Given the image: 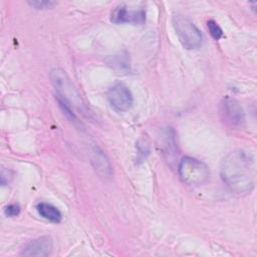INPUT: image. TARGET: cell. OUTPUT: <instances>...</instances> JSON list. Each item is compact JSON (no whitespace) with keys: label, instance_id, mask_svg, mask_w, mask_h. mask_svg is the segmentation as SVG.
<instances>
[{"label":"cell","instance_id":"obj_1","mask_svg":"<svg viewBox=\"0 0 257 257\" xmlns=\"http://www.w3.org/2000/svg\"><path fill=\"white\" fill-rule=\"evenodd\" d=\"M220 173L226 186L236 194H248L255 187V162L244 151L237 150L229 153L221 162Z\"/></svg>","mask_w":257,"mask_h":257},{"label":"cell","instance_id":"obj_2","mask_svg":"<svg viewBox=\"0 0 257 257\" xmlns=\"http://www.w3.org/2000/svg\"><path fill=\"white\" fill-rule=\"evenodd\" d=\"M179 176L188 186H201L205 184L210 177V170L208 166L192 157H184L178 166Z\"/></svg>","mask_w":257,"mask_h":257},{"label":"cell","instance_id":"obj_3","mask_svg":"<svg viewBox=\"0 0 257 257\" xmlns=\"http://www.w3.org/2000/svg\"><path fill=\"white\" fill-rule=\"evenodd\" d=\"M172 22L178 39L185 49L193 50L202 45L203 35L189 18L183 15H175Z\"/></svg>","mask_w":257,"mask_h":257},{"label":"cell","instance_id":"obj_4","mask_svg":"<svg viewBox=\"0 0 257 257\" xmlns=\"http://www.w3.org/2000/svg\"><path fill=\"white\" fill-rule=\"evenodd\" d=\"M106 96L110 106L118 112L127 111L134 103V97L131 90L121 82H116L110 86Z\"/></svg>","mask_w":257,"mask_h":257},{"label":"cell","instance_id":"obj_5","mask_svg":"<svg viewBox=\"0 0 257 257\" xmlns=\"http://www.w3.org/2000/svg\"><path fill=\"white\" fill-rule=\"evenodd\" d=\"M110 21L115 24L131 23L134 25H142L146 22V11L143 7L128 9L125 4H120L110 12Z\"/></svg>","mask_w":257,"mask_h":257},{"label":"cell","instance_id":"obj_6","mask_svg":"<svg viewBox=\"0 0 257 257\" xmlns=\"http://www.w3.org/2000/svg\"><path fill=\"white\" fill-rule=\"evenodd\" d=\"M221 114L224 120L232 126H242L245 122V113L239 102L231 97H225L221 102Z\"/></svg>","mask_w":257,"mask_h":257},{"label":"cell","instance_id":"obj_7","mask_svg":"<svg viewBox=\"0 0 257 257\" xmlns=\"http://www.w3.org/2000/svg\"><path fill=\"white\" fill-rule=\"evenodd\" d=\"M53 249V240L50 236H41L30 241L24 248L22 255L25 256H48Z\"/></svg>","mask_w":257,"mask_h":257},{"label":"cell","instance_id":"obj_8","mask_svg":"<svg viewBox=\"0 0 257 257\" xmlns=\"http://www.w3.org/2000/svg\"><path fill=\"white\" fill-rule=\"evenodd\" d=\"M91 164L95 172L102 178H110L112 174L111 165L105 154L97 147H93L91 151Z\"/></svg>","mask_w":257,"mask_h":257},{"label":"cell","instance_id":"obj_9","mask_svg":"<svg viewBox=\"0 0 257 257\" xmlns=\"http://www.w3.org/2000/svg\"><path fill=\"white\" fill-rule=\"evenodd\" d=\"M36 211L40 217L51 223H59L62 219L61 212L55 206L46 202L38 203L36 205Z\"/></svg>","mask_w":257,"mask_h":257},{"label":"cell","instance_id":"obj_10","mask_svg":"<svg viewBox=\"0 0 257 257\" xmlns=\"http://www.w3.org/2000/svg\"><path fill=\"white\" fill-rule=\"evenodd\" d=\"M207 28L214 40H219L224 36V32L222 28L219 26V24L215 20H208Z\"/></svg>","mask_w":257,"mask_h":257},{"label":"cell","instance_id":"obj_11","mask_svg":"<svg viewBox=\"0 0 257 257\" xmlns=\"http://www.w3.org/2000/svg\"><path fill=\"white\" fill-rule=\"evenodd\" d=\"M31 7L37 10H44V9H49L52 8L54 5H56V2L50 1V0H40V1H28L27 2Z\"/></svg>","mask_w":257,"mask_h":257},{"label":"cell","instance_id":"obj_12","mask_svg":"<svg viewBox=\"0 0 257 257\" xmlns=\"http://www.w3.org/2000/svg\"><path fill=\"white\" fill-rule=\"evenodd\" d=\"M21 208L19 205L17 204H10L8 206L5 207L4 209V214L6 217L9 218H13V217H17L20 214Z\"/></svg>","mask_w":257,"mask_h":257},{"label":"cell","instance_id":"obj_13","mask_svg":"<svg viewBox=\"0 0 257 257\" xmlns=\"http://www.w3.org/2000/svg\"><path fill=\"white\" fill-rule=\"evenodd\" d=\"M13 179V173L6 168H2L1 170V184L2 186H6Z\"/></svg>","mask_w":257,"mask_h":257}]
</instances>
